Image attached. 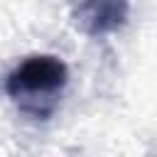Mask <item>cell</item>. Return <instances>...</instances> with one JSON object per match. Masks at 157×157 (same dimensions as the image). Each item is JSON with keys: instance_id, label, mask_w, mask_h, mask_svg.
<instances>
[{"instance_id": "obj_1", "label": "cell", "mask_w": 157, "mask_h": 157, "mask_svg": "<svg viewBox=\"0 0 157 157\" xmlns=\"http://www.w3.org/2000/svg\"><path fill=\"white\" fill-rule=\"evenodd\" d=\"M69 83V66L54 54H32L17 64L5 78V93L20 101L25 110H34L37 101L56 96Z\"/></svg>"}, {"instance_id": "obj_2", "label": "cell", "mask_w": 157, "mask_h": 157, "mask_svg": "<svg viewBox=\"0 0 157 157\" xmlns=\"http://www.w3.org/2000/svg\"><path fill=\"white\" fill-rule=\"evenodd\" d=\"M130 5L123 0H88L71 7V22L88 37H101L120 29L128 22Z\"/></svg>"}]
</instances>
